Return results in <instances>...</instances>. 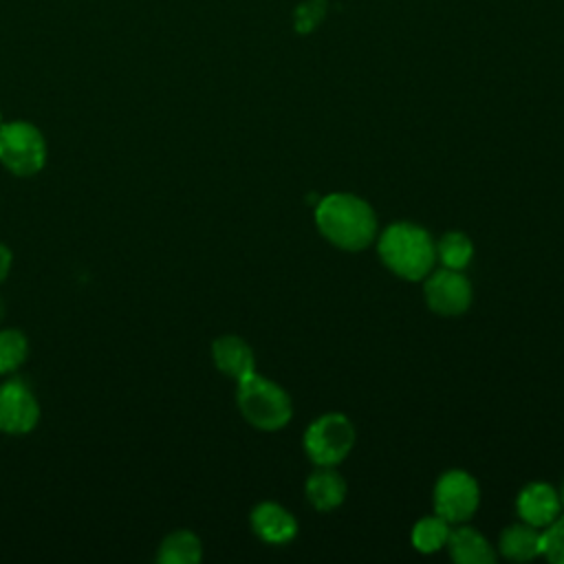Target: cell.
Segmentation results:
<instances>
[{
  "mask_svg": "<svg viewBox=\"0 0 564 564\" xmlns=\"http://www.w3.org/2000/svg\"><path fill=\"white\" fill-rule=\"evenodd\" d=\"M315 225L328 242L344 251H361L377 236L372 207L364 198L344 192L328 194L317 203Z\"/></svg>",
  "mask_w": 564,
  "mask_h": 564,
  "instance_id": "1",
  "label": "cell"
},
{
  "mask_svg": "<svg viewBox=\"0 0 564 564\" xmlns=\"http://www.w3.org/2000/svg\"><path fill=\"white\" fill-rule=\"evenodd\" d=\"M377 249L383 264L405 280H423L436 260V247L430 234L412 223L386 227Z\"/></svg>",
  "mask_w": 564,
  "mask_h": 564,
  "instance_id": "2",
  "label": "cell"
},
{
  "mask_svg": "<svg viewBox=\"0 0 564 564\" xmlns=\"http://www.w3.org/2000/svg\"><path fill=\"white\" fill-rule=\"evenodd\" d=\"M238 408L253 427L264 432L284 427L293 414L289 394L256 372L238 381Z\"/></svg>",
  "mask_w": 564,
  "mask_h": 564,
  "instance_id": "3",
  "label": "cell"
},
{
  "mask_svg": "<svg viewBox=\"0 0 564 564\" xmlns=\"http://www.w3.org/2000/svg\"><path fill=\"white\" fill-rule=\"evenodd\" d=\"M0 161L15 176L37 174L46 163V141L29 121L0 126Z\"/></svg>",
  "mask_w": 564,
  "mask_h": 564,
  "instance_id": "4",
  "label": "cell"
},
{
  "mask_svg": "<svg viewBox=\"0 0 564 564\" xmlns=\"http://www.w3.org/2000/svg\"><path fill=\"white\" fill-rule=\"evenodd\" d=\"M355 445V427L348 416L330 412L315 419L304 432V449L319 467L341 463Z\"/></svg>",
  "mask_w": 564,
  "mask_h": 564,
  "instance_id": "5",
  "label": "cell"
},
{
  "mask_svg": "<svg viewBox=\"0 0 564 564\" xmlns=\"http://www.w3.org/2000/svg\"><path fill=\"white\" fill-rule=\"evenodd\" d=\"M480 494L478 482L460 469L445 471L434 487V509L447 522H465L474 516Z\"/></svg>",
  "mask_w": 564,
  "mask_h": 564,
  "instance_id": "6",
  "label": "cell"
},
{
  "mask_svg": "<svg viewBox=\"0 0 564 564\" xmlns=\"http://www.w3.org/2000/svg\"><path fill=\"white\" fill-rule=\"evenodd\" d=\"M425 302L438 315H460L471 304V284L456 269H438L425 275Z\"/></svg>",
  "mask_w": 564,
  "mask_h": 564,
  "instance_id": "7",
  "label": "cell"
},
{
  "mask_svg": "<svg viewBox=\"0 0 564 564\" xmlns=\"http://www.w3.org/2000/svg\"><path fill=\"white\" fill-rule=\"evenodd\" d=\"M40 405L31 388L22 381L0 386V430L7 434H26L37 425Z\"/></svg>",
  "mask_w": 564,
  "mask_h": 564,
  "instance_id": "8",
  "label": "cell"
},
{
  "mask_svg": "<svg viewBox=\"0 0 564 564\" xmlns=\"http://www.w3.org/2000/svg\"><path fill=\"white\" fill-rule=\"evenodd\" d=\"M518 513L524 522L542 529L549 527L562 511V498L546 482H531L518 496Z\"/></svg>",
  "mask_w": 564,
  "mask_h": 564,
  "instance_id": "9",
  "label": "cell"
},
{
  "mask_svg": "<svg viewBox=\"0 0 564 564\" xmlns=\"http://www.w3.org/2000/svg\"><path fill=\"white\" fill-rule=\"evenodd\" d=\"M251 527L269 544H284L297 533L295 518L278 502H260L253 507Z\"/></svg>",
  "mask_w": 564,
  "mask_h": 564,
  "instance_id": "10",
  "label": "cell"
},
{
  "mask_svg": "<svg viewBox=\"0 0 564 564\" xmlns=\"http://www.w3.org/2000/svg\"><path fill=\"white\" fill-rule=\"evenodd\" d=\"M212 357L216 368L236 381L256 372V359L249 344L236 335L218 337L212 346Z\"/></svg>",
  "mask_w": 564,
  "mask_h": 564,
  "instance_id": "11",
  "label": "cell"
},
{
  "mask_svg": "<svg viewBox=\"0 0 564 564\" xmlns=\"http://www.w3.org/2000/svg\"><path fill=\"white\" fill-rule=\"evenodd\" d=\"M445 546L458 564H491L496 560L491 544L471 527L452 529Z\"/></svg>",
  "mask_w": 564,
  "mask_h": 564,
  "instance_id": "12",
  "label": "cell"
},
{
  "mask_svg": "<svg viewBox=\"0 0 564 564\" xmlns=\"http://www.w3.org/2000/svg\"><path fill=\"white\" fill-rule=\"evenodd\" d=\"M306 498L317 511H330L346 498V482L333 467H319L306 480Z\"/></svg>",
  "mask_w": 564,
  "mask_h": 564,
  "instance_id": "13",
  "label": "cell"
},
{
  "mask_svg": "<svg viewBox=\"0 0 564 564\" xmlns=\"http://www.w3.org/2000/svg\"><path fill=\"white\" fill-rule=\"evenodd\" d=\"M500 553L516 562H529L542 555V531L529 522L507 527L500 535Z\"/></svg>",
  "mask_w": 564,
  "mask_h": 564,
  "instance_id": "14",
  "label": "cell"
},
{
  "mask_svg": "<svg viewBox=\"0 0 564 564\" xmlns=\"http://www.w3.org/2000/svg\"><path fill=\"white\" fill-rule=\"evenodd\" d=\"M203 557L200 540L192 531H172L163 538L156 560L163 564H196Z\"/></svg>",
  "mask_w": 564,
  "mask_h": 564,
  "instance_id": "15",
  "label": "cell"
},
{
  "mask_svg": "<svg viewBox=\"0 0 564 564\" xmlns=\"http://www.w3.org/2000/svg\"><path fill=\"white\" fill-rule=\"evenodd\" d=\"M447 538H449V522L438 513L421 518L412 529V544L421 553H436L447 544Z\"/></svg>",
  "mask_w": 564,
  "mask_h": 564,
  "instance_id": "16",
  "label": "cell"
},
{
  "mask_svg": "<svg viewBox=\"0 0 564 564\" xmlns=\"http://www.w3.org/2000/svg\"><path fill=\"white\" fill-rule=\"evenodd\" d=\"M434 247H436V256L445 269L463 271L474 256L471 240L460 231H447Z\"/></svg>",
  "mask_w": 564,
  "mask_h": 564,
  "instance_id": "17",
  "label": "cell"
},
{
  "mask_svg": "<svg viewBox=\"0 0 564 564\" xmlns=\"http://www.w3.org/2000/svg\"><path fill=\"white\" fill-rule=\"evenodd\" d=\"M26 352H29V341L20 330L15 328L0 330V372L2 375L20 368L26 359Z\"/></svg>",
  "mask_w": 564,
  "mask_h": 564,
  "instance_id": "18",
  "label": "cell"
},
{
  "mask_svg": "<svg viewBox=\"0 0 564 564\" xmlns=\"http://www.w3.org/2000/svg\"><path fill=\"white\" fill-rule=\"evenodd\" d=\"M542 555L549 562L564 564V516H557L542 531Z\"/></svg>",
  "mask_w": 564,
  "mask_h": 564,
  "instance_id": "19",
  "label": "cell"
},
{
  "mask_svg": "<svg viewBox=\"0 0 564 564\" xmlns=\"http://www.w3.org/2000/svg\"><path fill=\"white\" fill-rule=\"evenodd\" d=\"M326 11V0H308L297 7L295 11V29L300 33H308L315 29V24L322 20Z\"/></svg>",
  "mask_w": 564,
  "mask_h": 564,
  "instance_id": "20",
  "label": "cell"
},
{
  "mask_svg": "<svg viewBox=\"0 0 564 564\" xmlns=\"http://www.w3.org/2000/svg\"><path fill=\"white\" fill-rule=\"evenodd\" d=\"M11 260H13V256H11L9 247L0 245V282H2V280L9 275V269H11Z\"/></svg>",
  "mask_w": 564,
  "mask_h": 564,
  "instance_id": "21",
  "label": "cell"
},
{
  "mask_svg": "<svg viewBox=\"0 0 564 564\" xmlns=\"http://www.w3.org/2000/svg\"><path fill=\"white\" fill-rule=\"evenodd\" d=\"M560 498H562V507H564V487H562V496Z\"/></svg>",
  "mask_w": 564,
  "mask_h": 564,
  "instance_id": "22",
  "label": "cell"
},
{
  "mask_svg": "<svg viewBox=\"0 0 564 564\" xmlns=\"http://www.w3.org/2000/svg\"><path fill=\"white\" fill-rule=\"evenodd\" d=\"M0 126H2V115H0Z\"/></svg>",
  "mask_w": 564,
  "mask_h": 564,
  "instance_id": "23",
  "label": "cell"
}]
</instances>
